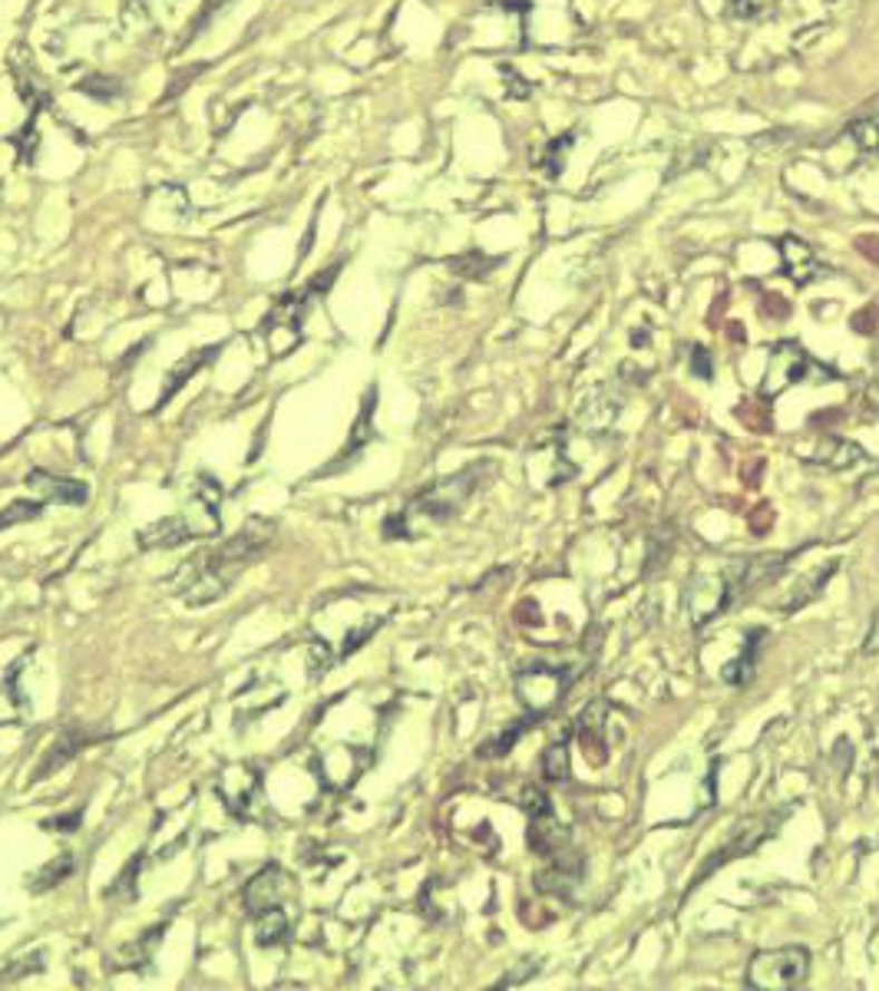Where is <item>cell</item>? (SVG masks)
<instances>
[{
    "mask_svg": "<svg viewBox=\"0 0 879 991\" xmlns=\"http://www.w3.org/2000/svg\"><path fill=\"white\" fill-rule=\"evenodd\" d=\"M275 542V523L252 519L238 536L225 540L215 548H205L193 555L176 572V595L189 609H205L232 592V585L245 575L248 565H255Z\"/></svg>",
    "mask_w": 879,
    "mask_h": 991,
    "instance_id": "cell-1",
    "label": "cell"
},
{
    "mask_svg": "<svg viewBox=\"0 0 879 991\" xmlns=\"http://www.w3.org/2000/svg\"><path fill=\"white\" fill-rule=\"evenodd\" d=\"M496 466L489 459L470 463L460 473H450L437 483H430L427 489H420L397 516L384 523V536L388 540H413L423 529H437L447 526L457 513H463V506L473 499V493L487 483V473Z\"/></svg>",
    "mask_w": 879,
    "mask_h": 991,
    "instance_id": "cell-2",
    "label": "cell"
},
{
    "mask_svg": "<svg viewBox=\"0 0 879 991\" xmlns=\"http://www.w3.org/2000/svg\"><path fill=\"white\" fill-rule=\"evenodd\" d=\"M218 529H222V486H218V479L202 476L189 503L176 516H166V519L153 523L149 529H143L139 545L143 548H179L186 542L218 536Z\"/></svg>",
    "mask_w": 879,
    "mask_h": 991,
    "instance_id": "cell-3",
    "label": "cell"
},
{
    "mask_svg": "<svg viewBox=\"0 0 879 991\" xmlns=\"http://www.w3.org/2000/svg\"><path fill=\"white\" fill-rule=\"evenodd\" d=\"M807 979H810V952L800 949V945L758 952L748 962V972H744V985L758 991L800 989Z\"/></svg>",
    "mask_w": 879,
    "mask_h": 991,
    "instance_id": "cell-4",
    "label": "cell"
},
{
    "mask_svg": "<svg viewBox=\"0 0 879 991\" xmlns=\"http://www.w3.org/2000/svg\"><path fill=\"white\" fill-rule=\"evenodd\" d=\"M569 684H573V671H566L559 664L536 661V664L516 671V694H519L522 708L529 711V718H536V721L566 701Z\"/></svg>",
    "mask_w": 879,
    "mask_h": 991,
    "instance_id": "cell-5",
    "label": "cell"
},
{
    "mask_svg": "<svg viewBox=\"0 0 879 991\" xmlns=\"http://www.w3.org/2000/svg\"><path fill=\"white\" fill-rule=\"evenodd\" d=\"M225 810L238 819H252L258 813V804H262V774L252 767V764H235V767H225L218 784H215Z\"/></svg>",
    "mask_w": 879,
    "mask_h": 991,
    "instance_id": "cell-6",
    "label": "cell"
},
{
    "mask_svg": "<svg viewBox=\"0 0 879 991\" xmlns=\"http://www.w3.org/2000/svg\"><path fill=\"white\" fill-rule=\"evenodd\" d=\"M734 602V589H731V575L727 569L717 575H701L694 579V585L687 589V612L694 625L711 622L717 612H724Z\"/></svg>",
    "mask_w": 879,
    "mask_h": 991,
    "instance_id": "cell-7",
    "label": "cell"
},
{
    "mask_svg": "<svg viewBox=\"0 0 879 991\" xmlns=\"http://www.w3.org/2000/svg\"><path fill=\"white\" fill-rule=\"evenodd\" d=\"M807 367H810L807 351H800L793 341L774 344L771 361H768V373H764V380H761V394H764V397H778V394H783L787 387L807 380Z\"/></svg>",
    "mask_w": 879,
    "mask_h": 991,
    "instance_id": "cell-8",
    "label": "cell"
},
{
    "mask_svg": "<svg viewBox=\"0 0 879 991\" xmlns=\"http://www.w3.org/2000/svg\"><path fill=\"white\" fill-rule=\"evenodd\" d=\"M289 890H292V880H289L279 866H265V869L245 886L242 900H245V909H248L252 915H262V912H268V909L285 905Z\"/></svg>",
    "mask_w": 879,
    "mask_h": 991,
    "instance_id": "cell-9",
    "label": "cell"
},
{
    "mask_svg": "<svg viewBox=\"0 0 879 991\" xmlns=\"http://www.w3.org/2000/svg\"><path fill=\"white\" fill-rule=\"evenodd\" d=\"M99 733L94 730H84V727H70V730H64L60 737H57V744L50 747V754L40 760V767H37V774H33V780H43V777H50V774H57L60 767H67L84 747H90V744H97Z\"/></svg>",
    "mask_w": 879,
    "mask_h": 991,
    "instance_id": "cell-10",
    "label": "cell"
},
{
    "mask_svg": "<svg viewBox=\"0 0 879 991\" xmlns=\"http://www.w3.org/2000/svg\"><path fill=\"white\" fill-rule=\"evenodd\" d=\"M778 249H781L783 271L790 274L793 284H810V281H817V278L827 274V269L817 262V255H813V249L807 242H800L793 235H783L781 242H778Z\"/></svg>",
    "mask_w": 879,
    "mask_h": 991,
    "instance_id": "cell-11",
    "label": "cell"
},
{
    "mask_svg": "<svg viewBox=\"0 0 879 991\" xmlns=\"http://www.w3.org/2000/svg\"><path fill=\"white\" fill-rule=\"evenodd\" d=\"M27 486L40 489L43 493V503H64V506H84L90 489L77 479H64V476H53V473H43V469H33L27 476Z\"/></svg>",
    "mask_w": 879,
    "mask_h": 991,
    "instance_id": "cell-12",
    "label": "cell"
},
{
    "mask_svg": "<svg viewBox=\"0 0 879 991\" xmlns=\"http://www.w3.org/2000/svg\"><path fill=\"white\" fill-rule=\"evenodd\" d=\"M778 826V819L771 823V816H754V819H744L738 829H734V836H731V843L727 846H734V849H727V853H721V856H714V863H727L731 856H738V853H751L771 829ZM711 863V866H714ZM707 866V869H711Z\"/></svg>",
    "mask_w": 879,
    "mask_h": 991,
    "instance_id": "cell-13",
    "label": "cell"
},
{
    "mask_svg": "<svg viewBox=\"0 0 879 991\" xmlns=\"http://www.w3.org/2000/svg\"><path fill=\"white\" fill-rule=\"evenodd\" d=\"M255 922H258L255 935H258V945L262 949H275V945H285L292 939V915L285 912V905L255 915Z\"/></svg>",
    "mask_w": 879,
    "mask_h": 991,
    "instance_id": "cell-14",
    "label": "cell"
},
{
    "mask_svg": "<svg viewBox=\"0 0 879 991\" xmlns=\"http://www.w3.org/2000/svg\"><path fill=\"white\" fill-rule=\"evenodd\" d=\"M215 354H218V348H212V351H198V354H196V358H193V361L179 363V367H176V370H173V377H169V383H166V390H163V404H169V400H173V397H176V390H179V387H183V383H186V380H189V377H193V373H196V370H198V367H202V363L212 361V358H215Z\"/></svg>",
    "mask_w": 879,
    "mask_h": 991,
    "instance_id": "cell-15",
    "label": "cell"
},
{
    "mask_svg": "<svg viewBox=\"0 0 879 991\" xmlns=\"http://www.w3.org/2000/svg\"><path fill=\"white\" fill-rule=\"evenodd\" d=\"M543 774H546L549 780H566V777H569V750H566L563 740H556V744L546 750V757H543Z\"/></svg>",
    "mask_w": 879,
    "mask_h": 991,
    "instance_id": "cell-16",
    "label": "cell"
},
{
    "mask_svg": "<svg viewBox=\"0 0 879 991\" xmlns=\"http://www.w3.org/2000/svg\"><path fill=\"white\" fill-rule=\"evenodd\" d=\"M40 509H43V499H17L0 513V529H7L13 523H27V519L40 516Z\"/></svg>",
    "mask_w": 879,
    "mask_h": 991,
    "instance_id": "cell-17",
    "label": "cell"
},
{
    "mask_svg": "<svg viewBox=\"0 0 879 991\" xmlns=\"http://www.w3.org/2000/svg\"><path fill=\"white\" fill-rule=\"evenodd\" d=\"M70 869H74V856H64V859H57L53 866L40 869V873H43V880H40V883H33V893H43V890L57 886L60 880H67V876H70Z\"/></svg>",
    "mask_w": 879,
    "mask_h": 991,
    "instance_id": "cell-18",
    "label": "cell"
},
{
    "mask_svg": "<svg viewBox=\"0 0 879 991\" xmlns=\"http://www.w3.org/2000/svg\"><path fill=\"white\" fill-rule=\"evenodd\" d=\"M850 133H853V139H860L867 149H873V146H879V116L877 113H870V116L857 119V123L850 126Z\"/></svg>",
    "mask_w": 879,
    "mask_h": 991,
    "instance_id": "cell-19",
    "label": "cell"
},
{
    "mask_svg": "<svg viewBox=\"0 0 879 991\" xmlns=\"http://www.w3.org/2000/svg\"><path fill=\"white\" fill-rule=\"evenodd\" d=\"M80 816H84V810L67 813V816H57V819H50V823H43V826H47V829H77V826H80Z\"/></svg>",
    "mask_w": 879,
    "mask_h": 991,
    "instance_id": "cell-20",
    "label": "cell"
},
{
    "mask_svg": "<svg viewBox=\"0 0 879 991\" xmlns=\"http://www.w3.org/2000/svg\"><path fill=\"white\" fill-rule=\"evenodd\" d=\"M867 651H870V654H877V651H879V619H877V625H873V631H870V641H867Z\"/></svg>",
    "mask_w": 879,
    "mask_h": 991,
    "instance_id": "cell-21",
    "label": "cell"
}]
</instances>
